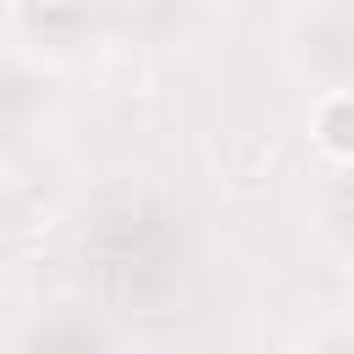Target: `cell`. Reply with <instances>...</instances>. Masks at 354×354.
<instances>
[{
    "label": "cell",
    "mask_w": 354,
    "mask_h": 354,
    "mask_svg": "<svg viewBox=\"0 0 354 354\" xmlns=\"http://www.w3.org/2000/svg\"><path fill=\"white\" fill-rule=\"evenodd\" d=\"M83 260L88 277L122 299V304H160L177 288L183 271V243L171 216L144 199V194H116L94 210L88 232H83Z\"/></svg>",
    "instance_id": "obj_1"
},
{
    "label": "cell",
    "mask_w": 354,
    "mask_h": 354,
    "mask_svg": "<svg viewBox=\"0 0 354 354\" xmlns=\"http://www.w3.org/2000/svg\"><path fill=\"white\" fill-rule=\"evenodd\" d=\"M304 55H310L326 77L354 83V6H337V11L315 17V28L304 33Z\"/></svg>",
    "instance_id": "obj_2"
},
{
    "label": "cell",
    "mask_w": 354,
    "mask_h": 354,
    "mask_svg": "<svg viewBox=\"0 0 354 354\" xmlns=\"http://www.w3.org/2000/svg\"><path fill=\"white\" fill-rule=\"evenodd\" d=\"M28 354H100V337H94V326H83L72 315H55L33 332Z\"/></svg>",
    "instance_id": "obj_3"
},
{
    "label": "cell",
    "mask_w": 354,
    "mask_h": 354,
    "mask_svg": "<svg viewBox=\"0 0 354 354\" xmlns=\"http://www.w3.org/2000/svg\"><path fill=\"white\" fill-rule=\"evenodd\" d=\"M326 354H354V337H343V343H332Z\"/></svg>",
    "instance_id": "obj_4"
}]
</instances>
